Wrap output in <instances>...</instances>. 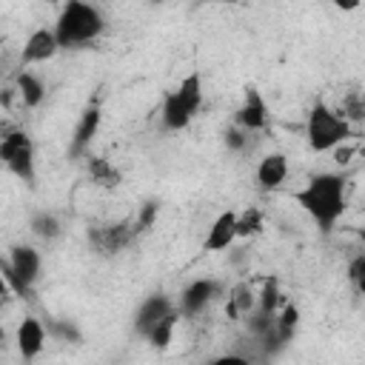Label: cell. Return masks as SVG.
Masks as SVG:
<instances>
[{"instance_id": "obj_1", "label": "cell", "mask_w": 365, "mask_h": 365, "mask_svg": "<svg viewBox=\"0 0 365 365\" xmlns=\"http://www.w3.org/2000/svg\"><path fill=\"white\" fill-rule=\"evenodd\" d=\"M345 188H348L345 174L319 171V174H311L299 191H294V200L308 214V220L317 225L319 234H331L348 208Z\"/></svg>"}, {"instance_id": "obj_2", "label": "cell", "mask_w": 365, "mask_h": 365, "mask_svg": "<svg viewBox=\"0 0 365 365\" xmlns=\"http://www.w3.org/2000/svg\"><path fill=\"white\" fill-rule=\"evenodd\" d=\"M106 26L108 23H106V14L100 6L83 3V0H68L60 6L51 31H54L60 48H86L103 37Z\"/></svg>"}, {"instance_id": "obj_3", "label": "cell", "mask_w": 365, "mask_h": 365, "mask_svg": "<svg viewBox=\"0 0 365 365\" xmlns=\"http://www.w3.org/2000/svg\"><path fill=\"white\" fill-rule=\"evenodd\" d=\"M205 103V91H202V74L200 71H188L171 91H165L163 106H160V120L165 131H185L194 117L200 114Z\"/></svg>"}, {"instance_id": "obj_4", "label": "cell", "mask_w": 365, "mask_h": 365, "mask_svg": "<svg viewBox=\"0 0 365 365\" xmlns=\"http://www.w3.org/2000/svg\"><path fill=\"white\" fill-rule=\"evenodd\" d=\"M351 137H354V125H348L334 106H328L325 100H317L308 108V117H305V140H308V148L314 154L336 151Z\"/></svg>"}, {"instance_id": "obj_5", "label": "cell", "mask_w": 365, "mask_h": 365, "mask_svg": "<svg viewBox=\"0 0 365 365\" xmlns=\"http://www.w3.org/2000/svg\"><path fill=\"white\" fill-rule=\"evenodd\" d=\"M0 274L9 282L11 294L20 299H34L37 279L43 274V254L29 242H14L6 257H0Z\"/></svg>"}, {"instance_id": "obj_6", "label": "cell", "mask_w": 365, "mask_h": 365, "mask_svg": "<svg viewBox=\"0 0 365 365\" xmlns=\"http://www.w3.org/2000/svg\"><path fill=\"white\" fill-rule=\"evenodd\" d=\"M0 165L11 177H17L29 188H34V182H37V157H34V140L26 128L11 125L0 134Z\"/></svg>"}, {"instance_id": "obj_7", "label": "cell", "mask_w": 365, "mask_h": 365, "mask_svg": "<svg viewBox=\"0 0 365 365\" xmlns=\"http://www.w3.org/2000/svg\"><path fill=\"white\" fill-rule=\"evenodd\" d=\"M134 240H137V234L131 228V220H117V222H106V225H91L88 228V245L100 257H117Z\"/></svg>"}, {"instance_id": "obj_8", "label": "cell", "mask_w": 365, "mask_h": 365, "mask_svg": "<svg viewBox=\"0 0 365 365\" xmlns=\"http://www.w3.org/2000/svg\"><path fill=\"white\" fill-rule=\"evenodd\" d=\"M100 125H103V108H100V100H91L80 111L77 125L71 131V140H68V157L71 160H86L91 154V145L100 134Z\"/></svg>"}, {"instance_id": "obj_9", "label": "cell", "mask_w": 365, "mask_h": 365, "mask_svg": "<svg viewBox=\"0 0 365 365\" xmlns=\"http://www.w3.org/2000/svg\"><path fill=\"white\" fill-rule=\"evenodd\" d=\"M220 291H222V282L220 279H214V277H197V279H191L180 291V299L174 305H177L180 317L194 319V317H200L202 311L211 308V302L220 297Z\"/></svg>"}, {"instance_id": "obj_10", "label": "cell", "mask_w": 365, "mask_h": 365, "mask_svg": "<svg viewBox=\"0 0 365 365\" xmlns=\"http://www.w3.org/2000/svg\"><path fill=\"white\" fill-rule=\"evenodd\" d=\"M268 103L257 86H248L242 94V103L234 111V125L242 128L245 134H259L268 128Z\"/></svg>"}, {"instance_id": "obj_11", "label": "cell", "mask_w": 365, "mask_h": 365, "mask_svg": "<svg viewBox=\"0 0 365 365\" xmlns=\"http://www.w3.org/2000/svg\"><path fill=\"white\" fill-rule=\"evenodd\" d=\"M60 51L57 46V37L51 31V26H37L26 40H23V48H20V68L26 66H40V63H48L54 54Z\"/></svg>"}, {"instance_id": "obj_12", "label": "cell", "mask_w": 365, "mask_h": 365, "mask_svg": "<svg viewBox=\"0 0 365 365\" xmlns=\"http://www.w3.org/2000/svg\"><path fill=\"white\" fill-rule=\"evenodd\" d=\"M234 242H237V211L234 208H225V211H220L211 220V225H208V231L202 237V251L205 254L231 251Z\"/></svg>"}, {"instance_id": "obj_13", "label": "cell", "mask_w": 365, "mask_h": 365, "mask_svg": "<svg viewBox=\"0 0 365 365\" xmlns=\"http://www.w3.org/2000/svg\"><path fill=\"white\" fill-rule=\"evenodd\" d=\"M171 311H177V305H174V299H171L165 291L148 294V297L137 305V311H134V331L145 339V334H148L160 319H165Z\"/></svg>"}, {"instance_id": "obj_14", "label": "cell", "mask_w": 365, "mask_h": 365, "mask_svg": "<svg viewBox=\"0 0 365 365\" xmlns=\"http://www.w3.org/2000/svg\"><path fill=\"white\" fill-rule=\"evenodd\" d=\"M46 339L48 336H46V328H43V319H37V317H23L20 319V325L14 331V345H17V354L26 362H31L43 354Z\"/></svg>"}, {"instance_id": "obj_15", "label": "cell", "mask_w": 365, "mask_h": 365, "mask_svg": "<svg viewBox=\"0 0 365 365\" xmlns=\"http://www.w3.org/2000/svg\"><path fill=\"white\" fill-rule=\"evenodd\" d=\"M288 171H291V165H288V157L282 151L262 154L259 163H257V171H254L259 191H277L288 180Z\"/></svg>"}, {"instance_id": "obj_16", "label": "cell", "mask_w": 365, "mask_h": 365, "mask_svg": "<svg viewBox=\"0 0 365 365\" xmlns=\"http://www.w3.org/2000/svg\"><path fill=\"white\" fill-rule=\"evenodd\" d=\"M14 91L26 108H40L46 100V80L31 68H20L14 74Z\"/></svg>"}, {"instance_id": "obj_17", "label": "cell", "mask_w": 365, "mask_h": 365, "mask_svg": "<svg viewBox=\"0 0 365 365\" xmlns=\"http://www.w3.org/2000/svg\"><path fill=\"white\" fill-rule=\"evenodd\" d=\"M254 308H257V288L248 279H240L237 285H231L228 302H225V314L231 319H240L242 322Z\"/></svg>"}, {"instance_id": "obj_18", "label": "cell", "mask_w": 365, "mask_h": 365, "mask_svg": "<svg viewBox=\"0 0 365 365\" xmlns=\"http://www.w3.org/2000/svg\"><path fill=\"white\" fill-rule=\"evenodd\" d=\"M86 171H88V180L97 188H106V191H111V188H117L123 182L120 168L108 157H100V154H88L86 157Z\"/></svg>"}, {"instance_id": "obj_19", "label": "cell", "mask_w": 365, "mask_h": 365, "mask_svg": "<svg viewBox=\"0 0 365 365\" xmlns=\"http://www.w3.org/2000/svg\"><path fill=\"white\" fill-rule=\"evenodd\" d=\"M43 328H46V336H51L57 342L83 345V328L74 319H68V317H46L43 319Z\"/></svg>"}, {"instance_id": "obj_20", "label": "cell", "mask_w": 365, "mask_h": 365, "mask_svg": "<svg viewBox=\"0 0 365 365\" xmlns=\"http://www.w3.org/2000/svg\"><path fill=\"white\" fill-rule=\"evenodd\" d=\"M29 231L43 242H54L63 237V220L54 211H34L29 220Z\"/></svg>"}, {"instance_id": "obj_21", "label": "cell", "mask_w": 365, "mask_h": 365, "mask_svg": "<svg viewBox=\"0 0 365 365\" xmlns=\"http://www.w3.org/2000/svg\"><path fill=\"white\" fill-rule=\"evenodd\" d=\"M282 302H285V297H282V291H279V279H277L274 274L262 277V288L257 291V308H254V311H259V314H265V317H274Z\"/></svg>"}, {"instance_id": "obj_22", "label": "cell", "mask_w": 365, "mask_h": 365, "mask_svg": "<svg viewBox=\"0 0 365 365\" xmlns=\"http://www.w3.org/2000/svg\"><path fill=\"white\" fill-rule=\"evenodd\" d=\"M265 228V214L257 205H248L245 211H237V240H254Z\"/></svg>"}, {"instance_id": "obj_23", "label": "cell", "mask_w": 365, "mask_h": 365, "mask_svg": "<svg viewBox=\"0 0 365 365\" xmlns=\"http://www.w3.org/2000/svg\"><path fill=\"white\" fill-rule=\"evenodd\" d=\"M177 322H180V311H171L165 319H160L148 334H145V342L154 348V351H165L174 339V331H177Z\"/></svg>"}, {"instance_id": "obj_24", "label": "cell", "mask_w": 365, "mask_h": 365, "mask_svg": "<svg viewBox=\"0 0 365 365\" xmlns=\"http://www.w3.org/2000/svg\"><path fill=\"white\" fill-rule=\"evenodd\" d=\"M157 217H160V202H157V200H145V202L137 208V214L131 217V228H134V234H137V237L148 234V231L154 228Z\"/></svg>"}, {"instance_id": "obj_25", "label": "cell", "mask_w": 365, "mask_h": 365, "mask_svg": "<svg viewBox=\"0 0 365 365\" xmlns=\"http://www.w3.org/2000/svg\"><path fill=\"white\" fill-rule=\"evenodd\" d=\"M334 108L339 111V117H342L348 125H356V123L365 117V100H362V94H359V91L345 94V97H342V103H339V106H334Z\"/></svg>"}, {"instance_id": "obj_26", "label": "cell", "mask_w": 365, "mask_h": 365, "mask_svg": "<svg viewBox=\"0 0 365 365\" xmlns=\"http://www.w3.org/2000/svg\"><path fill=\"white\" fill-rule=\"evenodd\" d=\"M345 277H348V282H351L354 294H356V297H362V291H365V254H356V257L348 262Z\"/></svg>"}, {"instance_id": "obj_27", "label": "cell", "mask_w": 365, "mask_h": 365, "mask_svg": "<svg viewBox=\"0 0 365 365\" xmlns=\"http://www.w3.org/2000/svg\"><path fill=\"white\" fill-rule=\"evenodd\" d=\"M222 137H225V148H228V151H234V154H242V151H248V145H251V137H254V134H245L242 128H237V125H228Z\"/></svg>"}, {"instance_id": "obj_28", "label": "cell", "mask_w": 365, "mask_h": 365, "mask_svg": "<svg viewBox=\"0 0 365 365\" xmlns=\"http://www.w3.org/2000/svg\"><path fill=\"white\" fill-rule=\"evenodd\" d=\"M205 365H257L251 356H245V354H237V351H231V354H217V356H211Z\"/></svg>"}, {"instance_id": "obj_29", "label": "cell", "mask_w": 365, "mask_h": 365, "mask_svg": "<svg viewBox=\"0 0 365 365\" xmlns=\"http://www.w3.org/2000/svg\"><path fill=\"white\" fill-rule=\"evenodd\" d=\"M9 294H11V288H9V282H6V279H3V274H0V305L6 302V297H9Z\"/></svg>"}, {"instance_id": "obj_30", "label": "cell", "mask_w": 365, "mask_h": 365, "mask_svg": "<svg viewBox=\"0 0 365 365\" xmlns=\"http://www.w3.org/2000/svg\"><path fill=\"white\" fill-rule=\"evenodd\" d=\"M3 342H6V328L0 325V345H3Z\"/></svg>"}]
</instances>
